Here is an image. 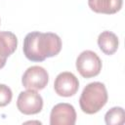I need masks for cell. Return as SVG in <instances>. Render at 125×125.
Segmentation results:
<instances>
[{
  "mask_svg": "<svg viewBox=\"0 0 125 125\" xmlns=\"http://www.w3.org/2000/svg\"><path fill=\"white\" fill-rule=\"evenodd\" d=\"M23 54L31 62H43L58 55L62 50V39L53 32L32 31L23 40Z\"/></svg>",
  "mask_w": 125,
  "mask_h": 125,
  "instance_id": "1",
  "label": "cell"
},
{
  "mask_svg": "<svg viewBox=\"0 0 125 125\" xmlns=\"http://www.w3.org/2000/svg\"><path fill=\"white\" fill-rule=\"evenodd\" d=\"M107 98V92L104 84L102 82L89 83L83 89L80 96V108L84 113L94 114L105 105Z\"/></svg>",
  "mask_w": 125,
  "mask_h": 125,
  "instance_id": "2",
  "label": "cell"
},
{
  "mask_svg": "<svg viewBox=\"0 0 125 125\" xmlns=\"http://www.w3.org/2000/svg\"><path fill=\"white\" fill-rule=\"evenodd\" d=\"M76 69L84 78L97 76L102 70V61L95 52L83 51L76 59Z\"/></svg>",
  "mask_w": 125,
  "mask_h": 125,
  "instance_id": "3",
  "label": "cell"
},
{
  "mask_svg": "<svg viewBox=\"0 0 125 125\" xmlns=\"http://www.w3.org/2000/svg\"><path fill=\"white\" fill-rule=\"evenodd\" d=\"M17 107L23 114H36L42 110L43 99L35 90L27 89L20 93L17 100Z\"/></svg>",
  "mask_w": 125,
  "mask_h": 125,
  "instance_id": "4",
  "label": "cell"
},
{
  "mask_svg": "<svg viewBox=\"0 0 125 125\" xmlns=\"http://www.w3.org/2000/svg\"><path fill=\"white\" fill-rule=\"evenodd\" d=\"M49 81V74L47 70L39 65H33L28 67L21 78L22 86L29 90H42Z\"/></svg>",
  "mask_w": 125,
  "mask_h": 125,
  "instance_id": "5",
  "label": "cell"
},
{
  "mask_svg": "<svg viewBox=\"0 0 125 125\" xmlns=\"http://www.w3.org/2000/svg\"><path fill=\"white\" fill-rule=\"evenodd\" d=\"M54 89L61 97H71L77 93L79 89V81L71 72H61L55 79Z\"/></svg>",
  "mask_w": 125,
  "mask_h": 125,
  "instance_id": "6",
  "label": "cell"
},
{
  "mask_svg": "<svg viewBox=\"0 0 125 125\" xmlns=\"http://www.w3.org/2000/svg\"><path fill=\"white\" fill-rule=\"evenodd\" d=\"M76 121V112L70 104L61 103L56 104L50 113L51 125H73Z\"/></svg>",
  "mask_w": 125,
  "mask_h": 125,
  "instance_id": "7",
  "label": "cell"
},
{
  "mask_svg": "<svg viewBox=\"0 0 125 125\" xmlns=\"http://www.w3.org/2000/svg\"><path fill=\"white\" fill-rule=\"evenodd\" d=\"M18 38L10 31H0V69L6 64L7 58L17 49Z\"/></svg>",
  "mask_w": 125,
  "mask_h": 125,
  "instance_id": "8",
  "label": "cell"
},
{
  "mask_svg": "<svg viewBox=\"0 0 125 125\" xmlns=\"http://www.w3.org/2000/svg\"><path fill=\"white\" fill-rule=\"evenodd\" d=\"M123 0H88L92 11L99 14H115L122 8Z\"/></svg>",
  "mask_w": 125,
  "mask_h": 125,
  "instance_id": "9",
  "label": "cell"
},
{
  "mask_svg": "<svg viewBox=\"0 0 125 125\" xmlns=\"http://www.w3.org/2000/svg\"><path fill=\"white\" fill-rule=\"evenodd\" d=\"M98 45L104 54L110 56L114 54L118 49V37L111 31H103L98 37Z\"/></svg>",
  "mask_w": 125,
  "mask_h": 125,
  "instance_id": "10",
  "label": "cell"
},
{
  "mask_svg": "<svg viewBox=\"0 0 125 125\" xmlns=\"http://www.w3.org/2000/svg\"><path fill=\"white\" fill-rule=\"evenodd\" d=\"M104 121L107 125H122L125 122L124 109L120 106L110 108L104 115Z\"/></svg>",
  "mask_w": 125,
  "mask_h": 125,
  "instance_id": "11",
  "label": "cell"
},
{
  "mask_svg": "<svg viewBox=\"0 0 125 125\" xmlns=\"http://www.w3.org/2000/svg\"><path fill=\"white\" fill-rule=\"evenodd\" d=\"M12 90L5 84H0V107L6 106L12 101Z\"/></svg>",
  "mask_w": 125,
  "mask_h": 125,
  "instance_id": "12",
  "label": "cell"
}]
</instances>
